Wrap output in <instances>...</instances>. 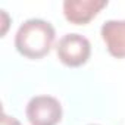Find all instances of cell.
<instances>
[{"label": "cell", "mask_w": 125, "mask_h": 125, "mask_svg": "<svg viewBox=\"0 0 125 125\" xmlns=\"http://www.w3.org/2000/svg\"><path fill=\"white\" fill-rule=\"evenodd\" d=\"M31 125H57L62 119V104L52 96L32 97L25 109Z\"/></svg>", "instance_id": "3957f363"}, {"label": "cell", "mask_w": 125, "mask_h": 125, "mask_svg": "<svg viewBox=\"0 0 125 125\" xmlns=\"http://www.w3.org/2000/svg\"><path fill=\"white\" fill-rule=\"evenodd\" d=\"M102 38L107 47V52L118 59L125 57V19L124 21H106L100 30Z\"/></svg>", "instance_id": "5b68a950"}, {"label": "cell", "mask_w": 125, "mask_h": 125, "mask_svg": "<svg viewBox=\"0 0 125 125\" xmlns=\"http://www.w3.org/2000/svg\"><path fill=\"white\" fill-rule=\"evenodd\" d=\"M56 53L59 60L69 68H78L90 59L91 54V44L90 41L81 34H66L63 35L57 46Z\"/></svg>", "instance_id": "7a4b0ae2"}, {"label": "cell", "mask_w": 125, "mask_h": 125, "mask_svg": "<svg viewBox=\"0 0 125 125\" xmlns=\"http://www.w3.org/2000/svg\"><path fill=\"white\" fill-rule=\"evenodd\" d=\"M2 125H21V122L13 116H9L8 113H3L2 115Z\"/></svg>", "instance_id": "8992f818"}, {"label": "cell", "mask_w": 125, "mask_h": 125, "mask_svg": "<svg viewBox=\"0 0 125 125\" xmlns=\"http://www.w3.org/2000/svg\"><path fill=\"white\" fill-rule=\"evenodd\" d=\"M106 6L107 0H65L63 15L74 25H85Z\"/></svg>", "instance_id": "277c9868"}, {"label": "cell", "mask_w": 125, "mask_h": 125, "mask_svg": "<svg viewBox=\"0 0 125 125\" xmlns=\"http://www.w3.org/2000/svg\"><path fill=\"white\" fill-rule=\"evenodd\" d=\"M54 28L44 19H28L16 31L15 47L28 59H40L46 56L54 43Z\"/></svg>", "instance_id": "6da1fadb"}]
</instances>
